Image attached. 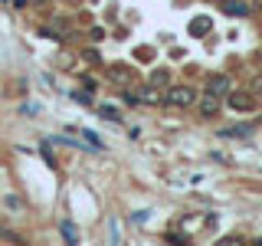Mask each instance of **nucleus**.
Instances as JSON below:
<instances>
[{
	"label": "nucleus",
	"mask_w": 262,
	"mask_h": 246,
	"mask_svg": "<svg viewBox=\"0 0 262 246\" xmlns=\"http://www.w3.org/2000/svg\"><path fill=\"white\" fill-rule=\"evenodd\" d=\"M193 98H196V92H193L190 86H174V89H170V95H167V102L177 105V109H187Z\"/></svg>",
	"instance_id": "1"
},
{
	"label": "nucleus",
	"mask_w": 262,
	"mask_h": 246,
	"mask_svg": "<svg viewBox=\"0 0 262 246\" xmlns=\"http://www.w3.org/2000/svg\"><path fill=\"white\" fill-rule=\"evenodd\" d=\"M207 89H210V95H216V98H220V95H226V89H229V79H226V76H213Z\"/></svg>",
	"instance_id": "2"
},
{
	"label": "nucleus",
	"mask_w": 262,
	"mask_h": 246,
	"mask_svg": "<svg viewBox=\"0 0 262 246\" xmlns=\"http://www.w3.org/2000/svg\"><path fill=\"white\" fill-rule=\"evenodd\" d=\"M229 105H233V109H252V95H246V92H233L229 95Z\"/></svg>",
	"instance_id": "3"
},
{
	"label": "nucleus",
	"mask_w": 262,
	"mask_h": 246,
	"mask_svg": "<svg viewBox=\"0 0 262 246\" xmlns=\"http://www.w3.org/2000/svg\"><path fill=\"white\" fill-rule=\"evenodd\" d=\"M246 135H252V125H239V128L223 131V138H246Z\"/></svg>",
	"instance_id": "4"
},
{
	"label": "nucleus",
	"mask_w": 262,
	"mask_h": 246,
	"mask_svg": "<svg viewBox=\"0 0 262 246\" xmlns=\"http://www.w3.org/2000/svg\"><path fill=\"white\" fill-rule=\"evenodd\" d=\"M98 115H102V118H108V121H121V115H118V109H115V105H102V109H98Z\"/></svg>",
	"instance_id": "5"
},
{
	"label": "nucleus",
	"mask_w": 262,
	"mask_h": 246,
	"mask_svg": "<svg viewBox=\"0 0 262 246\" xmlns=\"http://www.w3.org/2000/svg\"><path fill=\"white\" fill-rule=\"evenodd\" d=\"M216 95H207V98H203V115H216Z\"/></svg>",
	"instance_id": "6"
},
{
	"label": "nucleus",
	"mask_w": 262,
	"mask_h": 246,
	"mask_svg": "<svg viewBox=\"0 0 262 246\" xmlns=\"http://www.w3.org/2000/svg\"><path fill=\"white\" fill-rule=\"evenodd\" d=\"M62 233H66V240H69V243H79V233H76V227H72V223H62Z\"/></svg>",
	"instance_id": "7"
},
{
	"label": "nucleus",
	"mask_w": 262,
	"mask_h": 246,
	"mask_svg": "<svg viewBox=\"0 0 262 246\" xmlns=\"http://www.w3.org/2000/svg\"><path fill=\"white\" fill-rule=\"evenodd\" d=\"M226 10H229V13H246V7H243V4H229Z\"/></svg>",
	"instance_id": "8"
},
{
	"label": "nucleus",
	"mask_w": 262,
	"mask_h": 246,
	"mask_svg": "<svg viewBox=\"0 0 262 246\" xmlns=\"http://www.w3.org/2000/svg\"><path fill=\"white\" fill-rule=\"evenodd\" d=\"M256 92H262V79H256Z\"/></svg>",
	"instance_id": "9"
}]
</instances>
